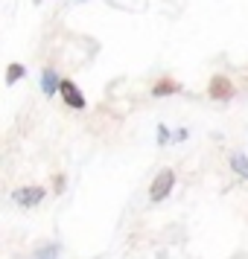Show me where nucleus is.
Segmentation results:
<instances>
[{
    "instance_id": "obj_8",
    "label": "nucleus",
    "mask_w": 248,
    "mask_h": 259,
    "mask_svg": "<svg viewBox=\"0 0 248 259\" xmlns=\"http://www.w3.org/2000/svg\"><path fill=\"white\" fill-rule=\"evenodd\" d=\"M59 253H61V245H59V242H50V245L36 247L32 259H59Z\"/></svg>"
},
{
    "instance_id": "obj_2",
    "label": "nucleus",
    "mask_w": 248,
    "mask_h": 259,
    "mask_svg": "<svg viewBox=\"0 0 248 259\" xmlns=\"http://www.w3.org/2000/svg\"><path fill=\"white\" fill-rule=\"evenodd\" d=\"M44 195H47V189L41 184H26V187H18L12 192V204L24 207V210H32V207H38L44 201Z\"/></svg>"
},
{
    "instance_id": "obj_7",
    "label": "nucleus",
    "mask_w": 248,
    "mask_h": 259,
    "mask_svg": "<svg viewBox=\"0 0 248 259\" xmlns=\"http://www.w3.org/2000/svg\"><path fill=\"white\" fill-rule=\"evenodd\" d=\"M231 169H234V175H239L242 181H248V154H242V152L231 154Z\"/></svg>"
},
{
    "instance_id": "obj_4",
    "label": "nucleus",
    "mask_w": 248,
    "mask_h": 259,
    "mask_svg": "<svg viewBox=\"0 0 248 259\" xmlns=\"http://www.w3.org/2000/svg\"><path fill=\"white\" fill-rule=\"evenodd\" d=\"M59 96H61V102L70 108V111H85V108H88V99H85V94L79 91V84L70 82V79H61Z\"/></svg>"
},
{
    "instance_id": "obj_9",
    "label": "nucleus",
    "mask_w": 248,
    "mask_h": 259,
    "mask_svg": "<svg viewBox=\"0 0 248 259\" xmlns=\"http://www.w3.org/2000/svg\"><path fill=\"white\" fill-rule=\"evenodd\" d=\"M24 76H26V67H24V64H18V61H12V64L6 67V84H9V88L18 84Z\"/></svg>"
},
{
    "instance_id": "obj_12",
    "label": "nucleus",
    "mask_w": 248,
    "mask_h": 259,
    "mask_svg": "<svg viewBox=\"0 0 248 259\" xmlns=\"http://www.w3.org/2000/svg\"><path fill=\"white\" fill-rule=\"evenodd\" d=\"M187 134H190L187 128H178L175 131V140H172V143H184V140H187Z\"/></svg>"
},
{
    "instance_id": "obj_1",
    "label": "nucleus",
    "mask_w": 248,
    "mask_h": 259,
    "mask_svg": "<svg viewBox=\"0 0 248 259\" xmlns=\"http://www.w3.org/2000/svg\"><path fill=\"white\" fill-rule=\"evenodd\" d=\"M172 189H175V172L164 166V169H158L152 178V184H149V201L152 204H161L172 195Z\"/></svg>"
},
{
    "instance_id": "obj_13",
    "label": "nucleus",
    "mask_w": 248,
    "mask_h": 259,
    "mask_svg": "<svg viewBox=\"0 0 248 259\" xmlns=\"http://www.w3.org/2000/svg\"><path fill=\"white\" fill-rule=\"evenodd\" d=\"M32 3H41V0H32Z\"/></svg>"
},
{
    "instance_id": "obj_10",
    "label": "nucleus",
    "mask_w": 248,
    "mask_h": 259,
    "mask_svg": "<svg viewBox=\"0 0 248 259\" xmlns=\"http://www.w3.org/2000/svg\"><path fill=\"white\" fill-rule=\"evenodd\" d=\"M50 181H53V195H64L67 192V178L61 175V172H56Z\"/></svg>"
},
{
    "instance_id": "obj_6",
    "label": "nucleus",
    "mask_w": 248,
    "mask_h": 259,
    "mask_svg": "<svg viewBox=\"0 0 248 259\" xmlns=\"http://www.w3.org/2000/svg\"><path fill=\"white\" fill-rule=\"evenodd\" d=\"M59 88H61V79H59V73H56V67H44V70H41V94L56 96Z\"/></svg>"
},
{
    "instance_id": "obj_11",
    "label": "nucleus",
    "mask_w": 248,
    "mask_h": 259,
    "mask_svg": "<svg viewBox=\"0 0 248 259\" xmlns=\"http://www.w3.org/2000/svg\"><path fill=\"white\" fill-rule=\"evenodd\" d=\"M172 140H175V131H169L164 122H161V125H158V146H169Z\"/></svg>"
},
{
    "instance_id": "obj_3",
    "label": "nucleus",
    "mask_w": 248,
    "mask_h": 259,
    "mask_svg": "<svg viewBox=\"0 0 248 259\" xmlns=\"http://www.w3.org/2000/svg\"><path fill=\"white\" fill-rule=\"evenodd\" d=\"M207 96H210L213 102H231L236 96V88L234 82L225 76V73H216V76H210V82H207Z\"/></svg>"
},
{
    "instance_id": "obj_5",
    "label": "nucleus",
    "mask_w": 248,
    "mask_h": 259,
    "mask_svg": "<svg viewBox=\"0 0 248 259\" xmlns=\"http://www.w3.org/2000/svg\"><path fill=\"white\" fill-rule=\"evenodd\" d=\"M149 94L155 96V99H164V96H175V94H181V84L172 79V76H161L158 82L149 88Z\"/></svg>"
}]
</instances>
